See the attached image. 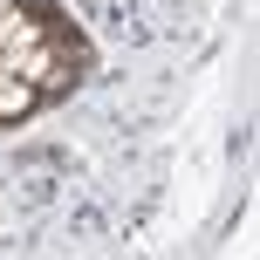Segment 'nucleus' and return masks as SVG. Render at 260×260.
<instances>
[{
  "label": "nucleus",
  "instance_id": "1",
  "mask_svg": "<svg viewBox=\"0 0 260 260\" xmlns=\"http://www.w3.org/2000/svg\"><path fill=\"white\" fill-rule=\"evenodd\" d=\"M35 103H41V89H35L27 76H14L7 62H0V123H21Z\"/></svg>",
  "mask_w": 260,
  "mask_h": 260
}]
</instances>
